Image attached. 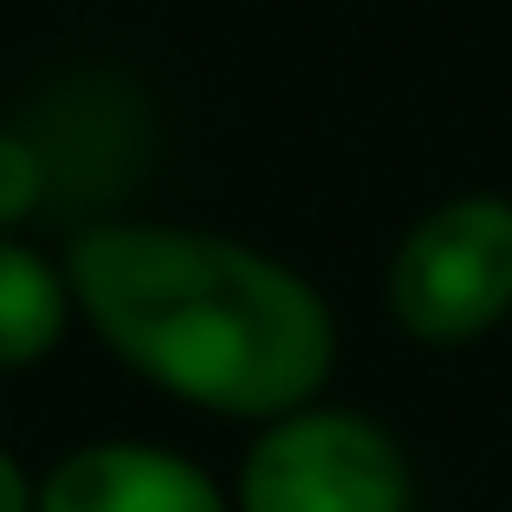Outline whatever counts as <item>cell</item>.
Here are the masks:
<instances>
[{"mask_svg":"<svg viewBox=\"0 0 512 512\" xmlns=\"http://www.w3.org/2000/svg\"><path fill=\"white\" fill-rule=\"evenodd\" d=\"M65 286L130 370L214 415L279 422L318 396L338 357L331 305L292 266L195 227H85Z\"/></svg>","mask_w":512,"mask_h":512,"instance_id":"1","label":"cell"},{"mask_svg":"<svg viewBox=\"0 0 512 512\" xmlns=\"http://www.w3.org/2000/svg\"><path fill=\"white\" fill-rule=\"evenodd\" d=\"M389 312L422 344H467L512 312V201L454 195L409 227L389 266Z\"/></svg>","mask_w":512,"mask_h":512,"instance_id":"2","label":"cell"},{"mask_svg":"<svg viewBox=\"0 0 512 512\" xmlns=\"http://www.w3.org/2000/svg\"><path fill=\"white\" fill-rule=\"evenodd\" d=\"M240 512H409V461L363 415L292 409L253 441Z\"/></svg>","mask_w":512,"mask_h":512,"instance_id":"3","label":"cell"},{"mask_svg":"<svg viewBox=\"0 0 512 512\" xmlns=\"http://www.w3.org/2000/svg\"><path fill=\"white\" fill-rule=\"evenodd\" d=\"M33 512H227L195 461L150 441H98L46 474Z\"/></svg>","mask_w":512,"mask_h":512,"instance_id":"4","label":"cell"},{"mask_svg":"<svg viewBox=\"0 0 512 512\" xmlns=\"http://www.w3.org/2000/svg\"><path fill=\"white\" fill-rule=\"evenodd\" d=\"M72 286L39 260L33 247H13L0 234V370H26L65 338Z\"/></svg>","mask_w":512,"mask_h":512,"instance_id":"5","label":"cell"},{"mask_svg":"<svg viewBox=\"0 0 512 512\" xmlns=\"http://www.w3.org/2000/svg\"><path fill=\"white\" fill-rule=\"evenodd\" d=\"M39 195H46V156L26 137L0 130V227L26 221V214L39 208Z\"/></svg>","mask_w":512,"mask_h":512,"instance_id":"6","label":"cell"},{"mask_svg":"<svg viewBox=\"0 0 512 512\" xmlns=\"http://www.w3.org/2000/svg\"><path fill=\"white\" fill-rule=\"evenodd\" d=\"M33 487H26V474H20V461H13L7 448H0V512H33Z\"/></svg>","mask_w":512,"mask_h":512,"instance_id":"7","label":"cell"}]
</instances>
